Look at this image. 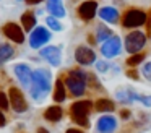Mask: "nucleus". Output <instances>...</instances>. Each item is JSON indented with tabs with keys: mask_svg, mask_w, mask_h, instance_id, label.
I'll list each match as a JSON object with an SVG mask.
<instances>
[{
	"mask_svg": "<svg viewBox=\"0 0 151 133\" xmlns=\"http://www.w3.org/2000/svg\"><path fill=\"white\" fill-rule=\"evenodd\" d=\"M67 133H83L81 130H78V128H68L67 130Z\"/></svg>",
	"mask_w": 151,
	"mask_h": 133,
	"instance_id": "f704fd0d",
	"label": "nucleus"
},
{
	"mask_svg": "<svg viewBox=\"0 0 151 133\" xmlns=\"http://www.w3.org/2000/svg\"><path fill=\"white\" fill-rule=\"evenodd\" d=\"M96 127L99 133H114L117 130V119L112 115H102L98 119Z\"/></svg>",
	"mask_w": 151,
	"mask_h": 133,
	"instance_id": "4468645a",
	"label": "nucleus"
},
{
	"mask_svg": "<svg viewBox=\"0 0 151 133\" xmlns=\"http://www.w3.org/2000/svg\"><path fill=\"white\" fill-rule=\"evenodd\" d=\"M5 125H7V119H5L4 112H0V128H4Z\"/></svg>",
	"mask_w": 151,
	"mask_h": 133,
	"instance_id": "2f4dec72",
	"label": "nucleus"
},
{
	"mask_svg": "<svg viewBox=\"0 0 151 133\" xmlns=\"http://www.w3.org/2000/svg\"><path fill=\"white\" fill-rule=\"evenodd\" d=\"M39 55L44 60L49 62L52 67H59V65L62 63V50H60V47H57V45H47V47L41 49Z\"/></svg>",
	"mask_w": 151,
	"mask_h": 133,
	"instance_id": "1a4fd4ad",
	"label": "nucleus"
},
{
	"mask_svg": "<svg viewBox=\"0 0 151 133\" xmlns=\"http://www.w3.org/2000/svg\"><path fill=\"white\" fill-rule=\"evenodd\" d=\"M93 104L91 101H76L72 104L70 107V114H72V119L75 123H78L80 127H89V114H91Z\"/></svg>",
	"mask_w": 151,
	"mask_h": 133,
	"instance_id": "7ed1b4c3",
	"label": "nucleus"
},
{
	"mask_svg": "<svg viewBox=\"0 0 151 133\" xmlns=\"http://www.w3.org/2000/svg\"><path fill=\"white\" fill-rule=\"evenodd\" d=\"M98 13V3L94 0H86V2L80 3L78 6V16L83 21H91Z\"/></svg>",
	"mask_w": 151,
	"mask_h": 133,
	"instance_id": "f8f14e48",
	"label": "nucleus"
},
{
	"mask_svg": "<svg viewBox=\"0 0 151 133\" xmlns=\"http://www.w3.org/2000/svg\"><path fill=\"white\" fill-rule=\"evenodd\" d=\"M86 81H88V75L83 70H70L68 76L65 80V86L75 97H80L85 94L86 89Z\"/></svg>",
	"mask_w": 151,
	"mask_h": 133,
	"instance_id": "f03ea898",
	"label": "nucleus"
},
{
	"mask_svg": "<svg viewBox=\"0 0 151 133\" xmlns=\"http://www.w3.org/2000/svg\"><path fill=\"white\" fill-rule=\"evenodd\" d=\"M88 81L93 84V88H98V89H101V83H99V81H96V76H94V75H88Z\"/></svg>",
	"mask_w": 151,
	"mask_h": 133,
	"instance_id": "c756f323",
	"label": "nucleus"
},
{
	"mask_svg": "<svg viewBox=\"0 0 151 133\" xmlns=\"http://www.w3.org/2000/svg\"><path fill=\"white\" fill-rule=\"evenodd\" d=\"M146 19H148V16L145 12L132 8L124 15V21L122 23H124L125 28H138V26H143L146 23Z\"/></svg>",
	"mask_w": 151,
	"mask_h": 133,
	"instance_id": "0eeeda50",
	"label": "nucleus"
},
{
	"mask_svg": "<svg viewBox=\"0 0 151 133\" xmlns=\"http://www.w3.org/2000/svg\"><path fill=\"white\" fill-rule=\"evenodd\" d=\"M47 12L55 18H63L65 16L63 0H47Z\"/></svg>",
	"mask_w": 151,
	"mask_h": 133,
	"instance_id": "dca6fc26",
	"label": "nucleus"
},
{
	"mask_svg": "<svg viewBox=\"0 0 151 133\" xmlns=\"http://www.w3.org/2000/svg\"><path fill=\"white\" fill-rule=\"evenodd\" d=\"M115 96H117V99L120 102H127V104L138 99V93H135L132 88H120V89H117Z\"/></svg>",
	"mask_w": 151,
	"mask_h": 133,
	"instance_id": "f3484780",
	"label": "nucleus"
},
{
	"mask_svg": "<svg viewBox=\"0 0 151 133\" xmlns=\"http://www.w3.org/2000/svg\"><path fill=\"white\" fill-rule=\"evenodd\" d=\"M99 18L106 23H111V24H115L119 21V10L114 8V6H102L99 10Z\"/></svg>",
	"mask_w": 151,
	"mask_h": 133,
	"instance_id": "2eb2a0df",
	"label": "nucleus"
},
{
	"mask_svg": "<svg viewBox=\"0 0 151 133\" xmlns=\"http://www.w3.org/2000/svg\"><path fill=\"white\" fill-rule=\"evenodd\" d=\"M21 24L24 31H33L36 28V15L33 12H24L21 15Z\"/></svg>",
	"mask_w": 151,
	"mask_h": 133,
	"instance_id": "6ab92c4d",
	"label": "nucleus"
},
{
	"mask_svg": "<svg viewBox=\"0 0 151 133\" xmlns=\"http://www.w3.org/2000/svg\"><path fill=\"white\" fill-rule=\"evenodd\" d=\"M62 117H63V110L59 106H50L44 112V119L49 120V122H60Z\"/></svg>",
	"mask_w": 151,
	"mask_h": 133,
	"instance_id": "a211bd4d",
	"label": "nucleus"
},
{
	"mask_svg": "<svg viewBox=\"0 0 151 133\" xmlns=\"http://www.w3.org/2000/svg\"><path fill=\"white\" fill-rule=\"evenodd\" d=\"M46 24L49 26V29H52V31H62V24L59 23V18H55V16H47L46 18Z\"/></svg>",
	"mask_w": 151,
	"mask_h": 133,
	"instance_id": "b1692460",
	"label": "nucleus"
},
{
	"mask_svg": "<svg viewBox=\"0 0 151 133\" xmlns=\"http://www.w3.org/2000/svg\"><path fill=\"white\" fill-rule=\"evenodd\" d=\"M122 52V41L119 36H111L107 41L102 42L101 45V54L106 58H112L115 55H119Z\"/></svg>",
	"mask_w": 151,
	"mask_h": 133,
	"instance_id": "6e6552de",
	"label": "nucleus"
},
{
	"mask_svg": "<svg viewBox=\"0 0 151 133\" xmlns=\"http://www.w3.org/2000/svg\"><path fill=\"white\" fill-rule=\"evenodd\" d=\"M120 117H122V119H128V117H130V110H122Z\"/></svg>",
	"mask_w": 151,
	"mask_h": 133,
	"instance_id": "72a5a7b5",
	"label": "nucleus"
},
{
	"mask_svg": "<svg viewBox=\"0 0 151 133\" xmlns=\"http://www.w3.org/2000/svg\"><path fill=\"white\" fill-rule=\"evenodd\" d=\"M8 107H10V99H8V96L4 93V91H0V109L7 110Z\"/></svg>",
	"mask_w": 151,
	"mask_h": 133,
	"instance_id": "a878e982",
	"label": "nucleus"
},
{
	"mask_svg": "<svg viewBox=\"0 0 151 133\" xmlns=\"http://www.w3.org/2000/svg\"><path fill=\"white\" fill-rule=\"evenodd\" d=\"M138 102L145 104L146 107H151V96H145V94H138Z\"/></svg>",
	"mask_w": 151,
	"mask_h": 133,
	"instance_id": "c85d7f7f",
	"label": "nucleus"
},
{
	"mask_svg": "<svg viewBox=\"0 0 151 133\" xmlns=\"http://www.w3.org/2000/svg\"><path fill=\"white\" fill-rule=\"evenodd\" d=\"M15 55V49L8 44H0V65L8 62L10 58H13Z\"/></svg>",
	"mask_w": 151,
	"mask_h": 133,
	"instance_id": "412c9836",
	"label": "nucleus"
},
{
	"mask_svg": "<svg viewBox=\"0 0 151 133\" xmlns=\"http://www.w3.org/2000/svg\"><path fill=\"white\" fill-rule=\"evenodd\" d=\"M94 107H96V110H98V112H112V110H114V102H112L111 99L101 97V99L96 101Z\"/></svg>",
	"mask_w": 151,
	"mask_h": 133,
	"instance_id": "5701e85b",
	"label": "nucleus"
},
{
	"mask_svg": "<svg viewBox=\"0 0 151 133\" xmlns=\"http://www.w3.org/2000/svg\"><path fill=\"white\" fill-rule=\"evenodd\" d=\"M112 34H114V32H112L107 26L98 24V28H96V37L94 39H96V42H104V41H107Z\"/></svg>",
	"mask_w": 151,
	"mask_h": 133,
	"instance_id": "4be33fe9",
	"label": "nucleus"
},
{
	"mask_svg": "<svg viewBox=\"0 0 151 133\" xmlns=\"http://www.w3.org/2000/svg\"><path fill=\"white\" fill-rule=\"evenodd\" d=\"M13 71H15L17 78L20 80V83L23 84V86H31V81H33V70H31L26 63H17L13 67Z\"/></svg>",
	"mask_w": 151,
	"mask_h": 133,
	"instance_id": "ddd939ff",
	"label": "nucleus"
},
{
	"mask_svg": "<svg viewBox=\"0 0 151 133\" xmlns=\"http://www.w3.org/2000/svg\"><path fill=\"white\" fill-rule=\"evenodd\" d=\"M50 37H52V34H50V31L47 28H44V26H36V28L31 31V34H29V45H31V49L42 47L46 42L50 41Z\"/></svg>",
	"mask_w": 151,
	"mask_h": 133,
	"instance_id": "423d86ee",
	"label": "nucleus"
},
{
	"mask_svg": "<svg viewBox=\"0 0 151 133\" xmlns=\"http://www.w3.org/2000/svg\"><path fill=\"white\" fill-rule=\"evenodd\" d=\"M127 76L132 78V80H138V73H137L135 70H128V71H127Z\"/></svg>",
	"mask_w": 151,
	"mask_h": 133,
	"instance_id": "7c9ffc66",
	"label": "nucleus"
},
{
	"mask_svg": "<svg viewBox=\"0 0 151 133\" xmlns=\"http://www.w3.org/2000/svg\"><path fill=\"white\" fill-rule=\"evenodd\" d=\"M141 73H143V76L146 78L148 81H151V60H148L146 63L143 65V68H141Z\"/></svg>",
	"mask_w": 151,
	"mask_h": 133,
	"instance_id": "bb28decb",
	"label": "nucleus"
},
{
	"mask_svg": "<svg viewBox=\"0 0 151 133\" xmlns=\"http://www.w3.org/2000/svg\"><path fill=\"white\" fill-rule=\"evenodd\" d=\"M37 133H49V132H47L46 128H42V127H41V128H37Z\"/></svg>",
	"mask_w": 151,
	"mask_h": 133,
	"instance_id": "c9c22d12",
	"label": "nucleus"
},
{
	"mask_svg": "<svg viewBox=\"0 0 151 133\" xmlns=\"http://www.w3.org/2000/svg\"><path fill=\"white\" fill-rule=\"evenodd\" d=\"M75 60L78 62L80 65H93L96 62V54L93 49H89L88 45H78L75 50Z\"/></svg>",
	"mask_w": 151,
	"mask_h": 133,
	"instance_id": "9b49d317",
	"label": "nucleus"
},
{
	"mask_svg": "<svg viewBox=\"0 0 151 133\" xmlns=\"http://www.w3.org/2000/svg\"><path fill=\"white\" fill-rule=\"evenodd\" d=\"M24 2H26L28 5H37V3L44 2V0H24Z\"/></svg>",
	"mask_w": 151,
	"mask_h": 133,
	"instance_id": "473e14b6",
	"label": "nucleus"
},
{
	"mask_svg": "<svg viewBox=\"0 0 151 133\" xmlns=\"http://www.w3.org/2000/svg\"><path fill=\"white\" fill-rule=\"evenodd\" d=\"M50 86H52V81H50V73L44 68L33 71V81H31L29 86V93L31 97L37 102L46 99V96L50 93Z\"/></svg>",
	"mask_w": 151,
	"mask_h": 133,
	"instance_id": "f257e3e1",
	"label": "nucleus"
},
{
	"mask_svg": "<svg viewBox=\"0 0 151 133\" xmlns=\"http://www.w3.org/2000/svg\"><path fill=\"white\" fill-rule=\"evenodd\" d=\"M54 101L55 102H63L67 99V91H65V84L62 80L55 81V86H54V94H52Z\"/></svg>",
	"mask_w": 151,
	"mask_h": 133,
	"instance_id": "aec40b11",
	"label": "nucleus"
},
{
	"mask_svg": "<svg viewBox=\"0 0 151 133\" xmlns=\"http://www.w3.org/2000/svg\"><path fill=\"white\" fill-rule=\"evenodd\" d=\"M8 99H10V106L17 114H23L28 110V102L24 99V94L21 93V89H18L17 86H12L8 89Z\"/></svg>",
	"mask_w": 151,
	"mask_h": 133,
	"instance_id": "39448f33",
	"label": "nucleus"
},
{
	"mask_svg": "<svg viewBox=\"0 0 151 133\" xmlns=\"http://www.w3.org/2000/svg\"><path fill=\"white\" fill-rule=\"evenodd\" d=\"M96 68H98L99 73H106V71L109 70V63L106 60H99L98 63H96Z\"/></svg>",
	"mask_w": 151,
	"mask_h": 133,
	"instance_id": "cd10ccee",
	"label": "nucleus"
},
{
	"mask_svg": "<svg viewBox=\"0 0 151 133\" xmlns=\"http://www.w3.org/2000/svg\"><path fill=\"white\" fill-rule=\"evenodd\" d=\"M143 60H145V55L140 54V52H137V54H132L130 57L127 58V65H130V67H137V65H140Z\"/></svg>",
	"mask_w": 151,
	"mask_h": 133,
	"instance_id": "393cba45",
	"label": "nucleus"
},
{
	"mask_svg": "<svg viewBox=\"0 0 151 133\" xmlns=\"http://www.w3.org/2000/svg\"><path fill=\"white\" fill-rule=\"evenodd\" d=\"M145 44H146V36L141 31H132L125 37V50L128 54H137V52H140L145 47Z\"/></svg>",
	"mask_w": 151,
	"mask_h": 133,
	"instance_id": "20e7f679",
	"label": "nucleus"
},
{
	"mask_svg": "<svg viewBox=\"0 0 151 133\" xmlns=\"http://www.w3.org/2000/svg\"><path fill=\"white\" fill-rule=\"evenodd\" d=\"M2 32H4L10 41L17 42V44H23L24 42V32L17 23H12V21L5 23V24L2 26Z\"/></svg>",
	"mask_w": 151,
	"mask_h": 133,
	"instance_id": "9d476101",
	"label": "nucleus"
}]
</instances>
